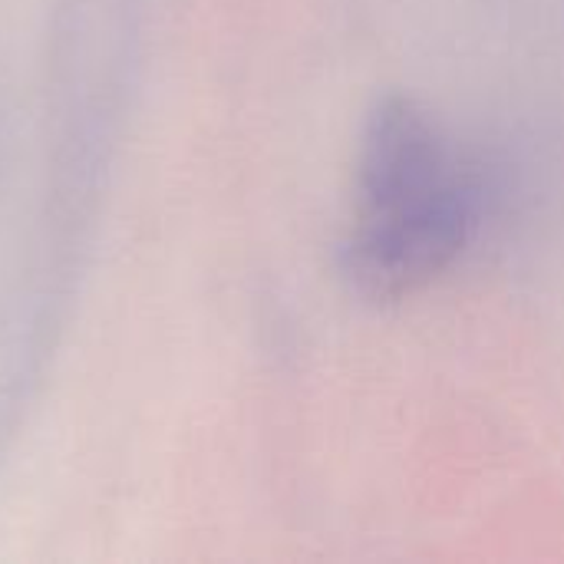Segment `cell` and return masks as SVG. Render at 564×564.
Here are the masks:
<instances>
[{
  "instance_id": "1",
  "label": "cell",
  "mask_w": 564,
  "mask_h": 564,
  "mask_svg": "<svg viewBox=\"0 0 564 564\" xmlns=\"http://www.w3.org/2000/svg\"><path fill=\"white\" fill-rule=\"evenodd\" d=\"M486 208L479 162L420 102L387 96L360 135L340 271L364 301L413 297L463 261Z\"/></svg>"
}]
</instances>
